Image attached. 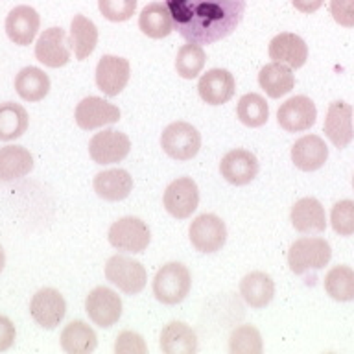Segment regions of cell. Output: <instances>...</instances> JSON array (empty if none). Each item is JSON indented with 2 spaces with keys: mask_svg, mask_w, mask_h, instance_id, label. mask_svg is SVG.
Wrapping results in <instances>:
<instances>
[{
  "mask_svg": "<svg viewBox=\"0 0 354 354\" xmlns=\"http://www.w3.org/2000/svg\"><path fill=\"white\" fill-rule=\"evenodd\" d=\"M28 111L19 104L6 102L0 104V140L10 142L15 138L22 137L28 129Z\"/></svg>",
  "mask_w": 354,
  "mask_h": 354,
  "instance_id": "32",
  "label": "cell"
},
{
  "mask_svg": "<svg viewBox=\"0 0 354 354\" xmlns=\"http://www.w3.org/2000/svg\"><path fill=\"white\" fill-rule=\"evenodd\" d=\"M332 19L343 28H354V0H330Z\"/></svg>",
  "mask_w": 354,
  "mask_h": 354,
  "instance_id": "40",
  "label": "cell"
},
{
  "mask_svg": "<svg viewBox=\"0 0 354 354\" xmlns=\"http://www.w3.org/2000/svg\"><path fill=\"white\" fill-rule=\"evenodd\" d=\"M315 118H317L315 104L303 94L286 100L277 111V122L288 133L306 131L314 126Z\"/></svg>",
  "mask_w": 354,
  "mask_h": 354,
  "instance_id": "12",
  "label": "cell"
},
{
  "mask_svg": "<svg viewBox=\"0 0 354 354\" xmlns=\"http://www.w3.org/2000/svg\"><path fill=\"white\" fill-rule=\"evenodd\" d=\"M330 259V243L319 236L299 238L288 251V266L295 275H304L310 270H323Z\"/></svg>",
  "mask_w": 354,
  "mask_h": 354,
  "instance_id": "2",
  "label": "cell"
},
{
  "mask_svg": "<svg viewBox=\"0 0 354 354\" xmlns=\"http://www.w3.org/2000/svg\"><path fill=\"white\" fill-rule=\"evenodd\" d=\"M221 177L234 187H243L253 181L259 174V159L249 149L236 148L221 157Z\"/></svg>",
  "mask_w": 354,
  "mask_h": 354,
  "instance_id": "17",
  "label": "cell"
},
{
  "mask_svg": "<svg viewBox=\"0 0 354 354\" xmlns=\"http://www.w3.org/2000/svg\"><path fill=\"white\" fill-rule=\"evenodd\" d=\"M207 61V54L201 44L188 43L183 44L176 57V71L177 74L185 80H194L201 74Z\"/></svg>",
  "mask_w": 354,
  "mask_h": 354,
  "instance_id": "35",
  "label": "cell"
},
{
  "mask_svg": "<svg viewBox=\"0 0 354 354\" xmlns=\"http://www.w3.org/2000/svg\"><path fill=\"white\" fill-rule=\"evenodd\" d=\"M115 351L120 354H131V353L144 354V353H148V347H146V343H144L140 334L131 330H124L120 336L116 337Z\"/></svg>",
  "mask_w": 354,
  "mask_h": 354,
  "instance_id": "39",
  "label": "cell"
},
{
  "mask_svg": "<svg viewBox=\"0 0 354 354\" xmlns=\"http://www.w3.org/2000/svg\"><path fill=\"white\" fill-rule=\"evenodd\" d=\"M259 85L270 98H282L295 87V74L290 66L273 61L260 68Z\"/></svg>",
  "mask_w": 354,
  "mask_h": 354,
  "instance_id": "26",
  "label": "cell"
},
{
  "mask_svg": "<svg viewBox=\"0 0 354 354\" xmlns=\"http://www.w3.org/2000/svg\"><path fill=\"white\" fill-rule=\"evenodd\" d=\"M98 44V28L85 15H74L71 22V48L76 59H87Z\"/></svg>",
  "mask_w": 354,
  "mask_h": 354,
  "instance_id": "30",
  "label": "cell"
},
{
  "mask_svg": "<svg viewBox=\"0 0 354 354\" xmlns=\"http://www.w3.org/2000/svg\"><path fill=\"white\" fill-rule=\"evenodd\" d=\"M30 314L39 326L55 328L66 314L65 299L54 288H43L30 301Z\"/></svg>",
  "mask_w": 354,
  "mask_h": 354,
  "instance_id": "16",
  "label": "cell"
},
{
  "mask_svg": "<svg viewBox=\"0 0 354 354\" xmlns=\"http://www.w3.org/2000/svg\"><path fill=\"white\" fill-rule=\"evenodd\" d=\"M270 57L290 68H301L308 59V44L297 33L282 32L271 39Z\"/></svg>",
  "mask_w": 354,
  "mask_h": 354,
  "instance_id": "20",
  "label": "cell"
},
{
  "mask_svg": "<svg viewBox=\"0 0 354 354\" xmlns=\"http://www.w3.org/2000/svg\"><path fill=\"white\" fill-rule=\"evenodd\" d=\"M33 168V157L22 146L0 148V181L10 183L28 176Z\"/></svg>",
  "mask_w": 354,
  "mask_h": 354,
  "instance_id": "29",
  "label": "cell"
},
{
  "mask_svg": "<svg viewBox=\"0 0 354 354\" xmlns=\"http://www.w3.org/2000/svg\"><path fill=\"white\" fill-rule=\"evenodd\" d=\"M74 118H76V124L82 129L91 131V129L116 124L120 120V109L115 104L107 102V100L98 98V96H88V98H83L76 105Z\"/></svg>",
  "mask_w": 354,
  "mask_h": 354,
  "instance_id": "13",
  "label": "cell"
},
{
  "mask_svg": "<svg viewBox=\"0 0 354 354\" xmlns=\"http://www.w3.org/2000/svg\"><path fill=\"white\" fill-rule=\"evenodd\" d=\"M354 109L353 105L336 100L328 105L323 124V131L326 138L330 140L337 149L347 148L348 144L354 140Z\"/></svg>",
  "mask_w": 354,
  "mask_h": 354,
  "instance_id": "11",
  "label": "cell"
},
{
  "mask_svg": "<svg viewBox=\"0 0 354 354\" xmlns=\"http://www.w3.org/2000/svg\"><path fill=\"white\" fill-rule=\"evenodd\" d=\"M332 229L339 236H353L354 234V201L343 199L337 201L330 210Z\"/></svg>",
  "mask_w": 354,
  "mask_h": 354,
  "instance_id": "37",
  "label": "cell"
},
{
  "mask_svg": "<svg viewBox=\"0 0 354 354\" xmlns=\"http://www.w3.org/2000/svg\"><path fill=\"white\" fill-rule=\"evenodd\" d=\"M262 348V336L254 326L242 325L232 330L229 339V351L232 354H260Z\"/></svg>",
  "mask_w": 354,
  "mask_h": 354,
  "instance_id": "36",
  "label": "cell"
},
{
  "mask_svg": "<svg viewBox=\"0 0 354 354\" xmlns=\"http://www.w3.org/2000/svg\"><path fill=\"white\" fill-rule=\"evenodd\" d=\"M15 325L6 315H0V353H4L15 343Z\"/></svg>",
  "mask_w": 354,
  "mask_h": 354,
  "instance_id": "41",
  "label": "cell"
},
{
  "mask_svg": "<svg viewBox=\"0 0 354 354\" xmlns=\"http://www.w3.org/2000/svg\"><path fill=\"white\" fill-rule=\"evenodd\" d=\"M85 312L94 325L109 328L122 317V299L111 288H94L85 299Z\"/></svg>",
  "mask_w": 354,
  "mask_h": 354,
  "instance_id": "10",
  "label": "cell"
},
{
  "mask_svg": "<svg viewBox=\"0 0 354 354\" xmlns=\"http://www.w3.org/2000/svg\"><path fill=\"white\" fill-rule=\"evenodd\" d=\"M290 220L293 229L303 234H317L326 229L325 207L315 198H303L295 201L290 212Z\"/></svg>",
  "mask_w": 354,
  "mask_h": 354,
  "instance_id": "21",
  "label": "cell"
},
{
  "mask_svg": "<svg viewBox=\"0 0 354 354\" xmlns=\"http://www.w3.org/2000/svg\"><path fill=\"white\" fill-rule=\"evenodd\" d=\"M15 91L26 102H41L50 93V77L37 66H26L15 76Z\"/></svg>",
  "mask_w": 354,
  "mask_h": 354,
  "instance_id": "31",
  "label": "cell"
},
{
  "mask_svg": "<svg viewBox=\"0 0 354 354\" xmlns=\"http://www.w3.org/2000/svg\"><path fill=\"white\" fill-rule=\"evenodd\" d=\"M109 243L124 253H144L151 240V232L146 221L135 216H126L109 227Z\"/></svg>",
  "mask_w": 354,
  "mask_h": 354,
  "instance_id": "5",
  "label": "cell"
},
{
  "mask_svg": "<svg viewBox=\"0 0 354 354\" xmlns=\"http://www.w3.org/2000/svg\"><path fill=\"white\" fill-rule=\"evenodd\" d=\"M192 288V275L181 262H168L153 279V295L162 304H179Z\"/></svg>",
  "mask_w": 354,
  "mask_h": 354,
  "instance_id": "3",
  "label": "cell"
},
{
  "mask_svg": "<svg viewBox=\"0 0 354 354\" xmlns=\"http://www.w3.org/2000/svg\"><path fill=\"white\" fill-rule=\"evenodd\" d=\"M328 159V148L319 135H304L292 146V160L299 170L315 171Z\"/></svg>",
  "mask_w": 354,
  "mask_h": 354,
  "instance_id": "22",
  "label": "cell"
},
{
  "mask_svg": "<svg viewBox=\"0 0 354 354\" xmlns=\"http://www.w3.org/2000/svg\"><path fill=\"white\" fill-rule=\"evenodd\" d=\"M240 295L251 308H266L275 295V282L264 271H251L240 281Z\"/></svg>",
  "mask_w": 354,
  "mask_h": 354,
  "instance_id": "23",
  "label": "cell"
},
{
  "mask_svg": "<svg viewBox=\"0 0 354 354\" xmlns=\"http://www.w3.org/2000/svg\"><path fill=\"white\" fill-rule=\"evenodd\" d=\"M138 28L149 39L168 37L174 32V21L166 2H151L146 6L138 17Z\"/></svg>",
  "mask_w": 354,
  "mask_h": 354,
  "instance_id": "27",
  "label": "cell"
},
{
  "mask_svg": "<svg viewBox=\"0 0 354 354\" xmlns=\"http://www.w3.org/2000/svg\"><path fill=\"white\" fill-rule=\"evenodd\" d=\"M190 242L199 253H216L227 242V227L216 214H201L190 223Z\"/></svg>",
  "mask_w": 354,
  "mask_h": 354,
  "instance_id": "8",
  "label": "cell"
},
{
  "mask_svg": "<svg viewBox=\"0 0 354 354\" xmlns=\"http://www.w3.org/2000/svg\"><path fill=\"white\" fill-rule=\"evenodd\" d=\"M160 351L166 354L198 353V336L187 323L171 321L160 332Z\"/></svg>",
  "mask_w": 354,
  "mask_h": 354,
  "instance_id": "25",
  "label": "cell"
},
{
  "mask_svg": "<svg viewBox=\"0 0 354 354\" xmlns=\"http://www.w3.org/2000/svg\"><path fill=\"white\" fill-rule=\"evenodd\" d=\"M236 116L243 126L260 127L270 118V107L266 104L264 96L257 93L243 94L236 105Z\"/></svg>",
  "mask_w": 354,
  "mask_h": 354,
  "instance_id": "34",
  "label": "cell"
},
{
  "mask_svg": "<svg viewBox=\"0 0 354 354\" xmlns=\"http://www.w3.org/2000/svg\"><path fill=\"white\" fill-rule=\"evenodd\" d=\"M41 26V17L32 6H17L6 17V33L19 46L32 44Z\"/></svg>",
  "mask_w": 354,
  "mask_h": 354,
  "instance_id": "19",
  "label": "cell"
},
{
  "mask_svg": "<svg viewBox=\"0 0 354 354\" xmlns=\"http://www.w3.org/2000/svg\"><path fill=\"white\" fill-rule=\"evenodd\" d=\"M131 140L126 133L104 129L96 133L88 142V155L96 165H115L129 155Z\"/></svg>",
  "mask_w": 354,
  "mask_h": 354,
  "instance_id": "9",
  "label": "cell"
},
{
  "mask_svg": "<svg viewBox=\"0 0 354 354\" xmlns=\"http://www.w3.org/2000/svg\"><path fill=\"white\" fill-rule=\"evenodd\" d=\"M100 13L111 22L129 21L137 10V0H98Z\"/></svg>",
  "mask_w": 354,
  "mask_h": 354,
  "instance_id": "38",
  "label": "cell"
},
{
  "mask_svg": "<svg viewBox=\"0 0 354 354\" xmlns=\"http://www.w3.org/2000/svg\"><path fill=\"white\" fill-rule=\"evenodd\" d=\"M131 76V66L126 57L102 55L96 66V85L105 96H118L126 88Z\"/></svg>",
  "mask_w": 354,
  "mask_h": 354,
  "instance_id": "14",
  "label": "cell"
},
{
  "mask_svg": "<svg viewBox=\"0 0 354 354\" xmlns=\"http://www.w3.org/2000/svg\"><path fill=\"white\" fill-rule=\"evenodd\" d=\"M198 91L205 104L223 105L234 96L236 80L225 68H212L199 77Z\"/></svg>",
  "mask_w": 354,
  "mask_h": 354,
  "instance_id": "18",
  "label": "cell"
},
{
  "mask_svg": "<svg viewBox=\"0 0 354 354\" xmlns=\"http://www.w3.org/2000/svg\"><path fill=\"white\" fill-rule=\"evenodd\" d=\"M323 286L334 301H354V270L348 266H334L325 275Z\"/></svg>",
  "mask_w": 354,
  "mask_h": 354,
  "instance_id": "33",
  "label": "cell"
},
{
  "mask_svg": "<svg viewBox=\"0 0 354 354\" xmlns=\"http://www.w3.org/2000/svg\"><path fill=\"white\" fill-rule=\"evenodd\" d=\"M4 266H6V254L2 245H0V273H2V270H4Z\"/></svg>",
  "mask_w": 354,
  "mask_h": 354,
  "instance_id": "43",
  "label": "cell"
},
{
  "mask_svg": "<svg viewBox=\"0 0 354 354\" xmlns=\"http://www.w3.org/2000/svg\"><path fill=\"white\" fill-rule=\"evenodd\" d=\"M35 57L50 68H59L71 61V41L63 28H48L41 33L35 44Z\"/></svg>",
  "mask_w": 354,
  "mask_h": 354,
  "instance_id": "15",
  "label": "cell"
},
{
  "mask_svg": "<svg viewBox=\"0 0 354 354\" xmlns=\"http://www.w3.org/2000/svg\"><path fill=\"white\" fill-rule=\"evenodd\" d=\"M105 279L127 295H137L146 288L148 273L138 260L126 254H115L105 264Z\"/></svg>",
  "mask_w": 354,
  "mask_h": 354,
  "instance_id": "4",
  "label": "cell"
},
{
  "mask_svg": "<svg viewBox=\"0 0 354 354\" xmlns=\"http://www.w3.org/2000/svg\"><path fill=\"white\" fill-rule=\"evenodd\" d=\"M94 192L105 201H122L133 190V177L126 170L113 168L96 174L93 181Z\"/></svg>",
  "mask_w": 354,
  "mask_h": 354,
  "instance_id": "24",
  "label": "cell"
},
{
  "mask_svg": "<svg viewBox=\"0 0 354 354\" xmlns=\"http://www.w3.org/2000/svg\"><path fill=\"white\" fill-rule=\"evenodd\" d=\"M166 212L177 220H187L199 205V188L192 177H177L171 181L162 196Z\"/></svg>",
  "mask_w": 354,
  "mask_h": 354,
  "instance_id": "7",
  "label": "cell"
},
{
  "mask_svg": "<svg viewBox=\"0 0 354 354\" xmlns=\"http://www.w3.org/2000/svg\"><path fill=\"white\" fill-rule=\"evenodd\" d=\"M160 146L171 159L190 160L201 148V135L188 122H174L160 135Z\"/></svg>",
  "mask_w": 354,
  "mask_h": 354,
  "instance_id": "6",
  "label": "cell"
},
{
  "mask_svg": "<svg viewBox=\"0 0 354 354\" xmlns=\"http://www.w3.org/2000/svg\"><path fill=\"white\" fill-rule=\"evenodd\" d=\"M353 188H354V177H353Z\"/></svg>",
  "mask_w": 354,
  "mask_h": 354,
  "instance_id": "44",
  "label": "cell"
},
{
  "mask_svg": "<svg viewBox=\"0 0 354 354\" xmlns=\"http://www.w3.org/2000/svg\"><path fill=\"white\" fill-rule=\"evenodd\" d=\"M292 4L295 6V10L301 13H314L325 4V0H292Z\"/></svg>",
  "mask_w": 354,
  "mask_h": 354,
  "instance_id": "42",
  "label": "cell"
},
{
  "mask_svg": "<svg viewBox=\"0 0 354 354\" xmlns=\"http://www.w3.org/2000/svg\"><path fill=\"white\" fill-rule=\"evenodd\" d=\"M174 30L188 43L212 44L242 22L245 0H166Z\"/></svg>",
  "mask_w": 354,
  "mask_h": 354,
  "instance_id": "1",
  "label": "cell"
},
{
  "mask_svg": "<svg viewBox=\"0 0 354 354\" xmlns=\"http://www.w3.org/2000/svg\"><path fill=\"white\" fill-rule=\"evenodd\" d=\"M61 348L68 354H88L98 347L96 332L85 321H71L61 332Z\"/></svg>",
  "mask_w": 354,
  "mask_h": 354,
  "instance_id": "28",
  "label": "cell"
}]
</instances>
